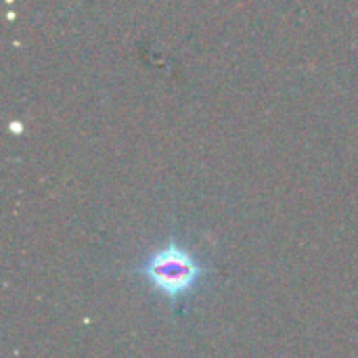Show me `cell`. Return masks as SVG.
I'll list each match as a JSON object with an SVG mask.
<instances>
[{
	"mask_svg": "<svg viewBox=\"0 0 358 358\" xmlns=\"http://www.w3.org/2000/svg\"><path fill=\"white\" fill-rule=\"evenodd\" d=\"M136 275H141L159 296L174 302L189 296L201 283L206 266L187 248L170 239L136 268Z\"/></svg>",
	"mask_w": 358,
	"mask_h": 358,
	"instance_id": "6da1fadb",
	"label": "cell"
}]
</instances>
